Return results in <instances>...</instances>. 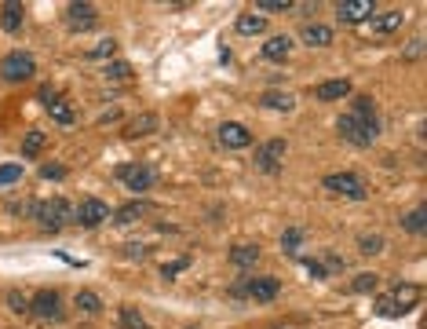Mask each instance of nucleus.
<instances>
[{"label": "nucleus", "mask_w": 427, "mask_h": 329, "mask_svg": "<svg viewBox=\"0 0 427 329\" xmlns=\"http://www.w3.org/2000/svg\"><path fill=\"white\" fill-rule=\"evenodd\" d=\"M420 303V285H402L398 282L391 293H380L372 300V308H377L380 319H402L406 311H412Z\"/></svg>", "instance_id": "nucleus-1"}, {"label": "nucleus", "mask_w": 427, "mask_h": 329, "mask_svg": "<svg viewBox=\"0 0 427 329\" xmlns=\"http://www.w3.org/2000/svg\"><path fill=\"white\" fill-rule=\"evenodd\" d=\"M336 129H340L343 143H351V147H369L372 139L380 135V121H377V118H361V113H343V118L336 121Z\"/></svg>", "instance_id": "nucleus-2"}, {"label": "nucleus", "mask_w": 427, "mask_h": 329, "mask_svg": "<svg viewBox=\"0 0 427 329\" xmlns=\"http://www.w3.org/2000/svg\"><path fill=\"white\" fill-rule=\"evenodd\" d=\"M37 220L44 231H62L66 223H73V205L66 198H51V201H37Z\"/></svg>", "instance_id": "nucleus-3"}, {"label": "nucleus", "mask_w": 427, "mask_h": 329, "mask_svg": "<svg viewBox=\"0 0 427 329\" xmlns=\"http://www.w3.org/2000/svg\"><path fill=\"white\" fill-rule=\"evenodd\" d=\"M37 73V62L30 52H11L4 55V62H0V77H4L8 84H22V81H30Z\"/></svg>", "instance_id": "nucleus-4"}, {"label": "nucleus", "mask_w": 427, "mask_h": 329, "mask_svg": "<svg viewBox=\"0 0 427 329\" xmlns=\"http://www.w3.org/2000/svg\"><path fill=\"white\" fill-rule=\"evenodd\" d=\"M285 161V139H267V143L256 147V169L267 176H278Z\"/></svg>", "instance_id": "nucleus-5"}, {"label": "nucleus", "mask_w": 427, "mask_h": 329, "mask_svg": "<svg viewBox=\"0 0 427 329\" xmlns=\"http://www.w3.org/2000/svg\"><path fill=\"white\" fill-rule=\"evenodd\" d=\"M234 293H238V297H249V300H256V303H270V300H278L281 282H278V278H252V282H241Z\"/></svg>", "instance_id": "nucleus-6"}, {"label": "nucleus", "mask_w": 427, "mask_h": 329, "mask_svg": "<svg viewBox=\"0 0 427 329\" xmlns=\"http://www.w3.org/2000/svg\"><path fill=\"white\" fill-rule=\"evenodd\" d=\"M30 311H33V319H41V322H59L62 319V297L55 289H41V293L33 297Z\"/></svg>", "instance_id": "nucleus-7"}, {"label": "nucleus", "mask_w": 427, "mask_h": 329, "mask_svg": "<svg viewBox=\"0 0 427 329\" xmlns=\"http://www.w3.org/2000/svg\"><path fill=\"white\" fill-rule=\"evenodd\" d=\"M66 26H70L73 33L95 30V26H99V11H95V4H81V0L66 4Z\"/></svg>", "instance_id": "nucleus-8"}, {"label": "nucleus", "mask_w": 427, "mask_h": 329, "mask_svg": "<svg viewBox=\"0 0 427 329\" xmlns=\"http://www.w3.org/2000/svg\"><path fill=\"white\" fill-rule=\"evenodd\" d=\"M325 187L332 194H343V198H351V201H361L366 198V187H361V180L354 172H329L325 176Z\"/></svg>", "instance_id": "nucleus-9"}, {"label": "nucleus", "mask_w": 427, "mask_h": 329, "mask_svg": "<svg viewBox=\"0 0 427 329\" xmlns=\"http://www.w3.org/2000/svg\"><path fill=\"white\" fill-rule=\"evenodd\" d=\"M102 220H110V205L99 198H84L81 209H73V223H81V227H99Z\"/></svg>", "instance_id": "nucleus-10"}, {"label": "nucleus", "mask_w": 427, "mask_h": 329, "mask_svg": "<svg viewBox=\"0 0 427 329\" xmlns=\"http://www.w3.org/2000/svg\"><path fill=\"white\" fill-rule=\"evenodd\" d=\"M117 180L128 187V191L142 194V191H150V187H153V172L146 169V164H121V169H117Z\"/></svg>", "instance_id": "nucleus-11"}, {"label": "nucleus", "mask_w": 427, "mask_h": 329, "mask_svg": "<svg viewBox=\"0 0 427 329\" xmlns=\"http://www.w3.org/2000/svg\"><path fill=\"white\" fill-rule=\"evenodd\" d=\"M219 143H223L227 150H245V147L252 143V135H249V129H245V124L223 121V124H219Z\"/></svg>", "instance_id": "nucleus-12"}, {"label": "nucleus", "mask_w": 427, "mask_h": 329, "mask_svg": "<svg viewBox=\"0 0 427 329\" xmlns=\"http://www.w3.org/2000/svg\"><path fill=\"white\" fill-rule=\"evenodd\" d=\"M402 22H406L402 11H383V15H372L369 33H372V37H391V33L402 30Z\"/></svg>", "instance_id": "nucleus-13"}, {"label": "nucleus", "mask_w": 427, "mask_h": 329, "mask_svg": "<svg viewBox=\"0 0 427 329\" xmlns=\"http://www.w3.org/2000/svg\"><path fill=\"white\" fill-rule=\"evenodd\" d=\"M336 19H340V22H366V19H372V4H369V0L336 4Z\"/></svg>", "instance_id": "nucleus-14"}, {"label": "nucleus", "mask_w": 427, "mask_h": 329, "mask_svg": "<svg viewBox=\"0 0 427 329\" xmlns=\"http://www.w3.org/2000/svg\"><path fill=\"white\" fill-rule=\"evenodd\" d=\"M22 19H26V11H22V4H15V0H8V4L0 8V30L4 33H19Z\"/></svg>", "instance_id": "nucleus-15"}, {"label": "nucleus", "mask_w": 427, "mask_h": 329, "mask_svg": "<svg viewBox=\"0 0 427 329\" xmlns=\"http://www.w3.org/2000/svg\"><path fill=\"white\" fill-rule=\"evenodd\" d=\"M300 37H303V44H310V48H329L332 44V30L321 26V22H307V26L300 30Z\"/></svg>", "instance_id": "nucleus-16"}, {"label": "nucleus", "mask_w": 427, "mask_h": 329, "mask_svg": "<svg viewBox=\"0 0 427 329\" xmlns=\"http://www.w3.org/2000/svg\"><path fill=\"white\" fill-rule=\"evenodd\" d=\"M289 52H292V41L289 37H270V41L263 44V59H270V62H285L289 59Z\"/></svg>", "instance_id": "nucleus-17"}, {"label": "nucleus", "mask_w": 427, "mask_h": 329, "mask_svg": "<svg viewBox=\"0 0 427 329\" xmlns=\"http://www.w3.org/2000/svg\"><path fill=\"white\" fill-rule=\"evenodd\" d=\"M347 92H351V81H340V77H336V81H325V84H318V99H321V103H332V99H340V95H347Z\"/></svg>", "instance_id": "nucleus-18"}, {"label": "nucleus", "mask_w": 427, "mask_h": 329, "mask_svg": "<svg viewBox=\"0 0 427 329\" xmlns=\"http://www.w3.org/2000/svg\"><path fill=\"white\" fill-rule=\"evenodd\" d=\"M402 231H409V234H424L427 231V209L424 205L406 212V216H402Z\"/></svg>", "instance_id": "nucleus-19"}, {"label": "nucleus", "mask_w": 427, "mask_h": 329, "mask_svg": "<svg viewBox=\"0 0 427 329\" xmlns=\"http://www.w3.org/2000/svg\"><path fill=\"white\" fill-rule=\"evenodd\" d=\"M263 106L289 113V110H296V95H289V92H263Z\"/></svg>", "instance_id": "nucleus-20"}, {"label": "nucleus", "mask_w": 427, "mask_h": 329, "mask_svg": "<svg viewBox=\"0 0 427 329\" xmlns=\"http://www.w3.org/2000/svg\"><path fill=\"white\" fill-rule=\"evenodd\" d=\"M230 260H234L238 267H252V263L260 260V245H249V242L234 245V249H230Z\"/></svg>", "instance_id": "nucleus-21"}, {"label": "nucleus", "mask_w": 427, "mask_h": 329, "mask_svg": "<svg viewBox=\"0 0 427 329\" xmlns=\"http://www.w3.org/2000/svg\"><path fill=\"white\" fill-rule=\"evenodd\" d=\"M267 22L256 15V11H245V15H238V33L241 37H252V33H263Z\"/></svg>", "instance_id": "nucleus-22"}, {"label": "nucleus", "mask_w": 427, "mask_h": 329, "mask_svg": "<svg viewBox=\"0 0 427 329\" xmlns=\"http://www.w3.org/2000/svg\"><path fill=\"white\" fill-rule=\"evenodd\" d=\"M153 129H158V118H153V113H142V118H135V121L124 129V135L132 139V135H146V132H153Z\"/></svg>", "instance_id": "nucleus-23"}, {"label": "nucleus", "mask_w": 427, "mask_h": 329, "mask_svg": "<svg viewBox=\"0 0 427 329\" xmlns=\"http://www.w3.org/2000/svg\"><path fill=\"white\" fill-rule=\"evenodd\" d=\"M142 212H146V205H142V201H132V205H124V209L113 212V223H121V227H124V223H135Z\"/></svg>", "instance_id": "nucleus-24"}, {"label": "nucleus", "mask_w": 427, "mask_h": 329, "mask_svg": "<svg viewBox=\"0 0 427 329\" xmlns=\"http://www.w3.org/2000/svg\"><path fill=\"white\" fill-rule=\"evenodd\" d=\"M48 110H51V118H55L59 124H73V106L66 103V99H55V103H48Z\"/></svg>", "instance_id": "nucleus-25"}, {"label": "nucleus", "mask_w": 427, "mask_h": 329, "mask_svg": "<svg viewBox=\"0 0 427 329\" xmlns=\"http://www.w3.org/2000/svg\"><path fill=\"white\" fill-rule=\"evenodd\" d=\"M106 81H110V84L132 81V66H128V62H110V66H106Z\"/></svg>", "instance_id": "nucleus-26"}, {"label": "nucleus", "mask_w": 427, "mask_h": 329, "mask_svg": "<svg viewBox=\"0 0 427 329\" xmlns=\"http://www.w3.org/2000/svg\"><path fill=\"white\" fill-rule=\"evenodd\" d=\"M285 11H292L289 0H263V4H256V15H285Z\"/></svg>", "instance_id": "nucleus-27"}, {"label": "nucleus", "mask_w": 427, "mask_h": 329, "mask_svg": "<svg viewBox=\"0 0 427 329\" xmlns=\"http://www.w3.org/2000/svg\"><path fill=\"white\" fill-rule=\"evenodd\" d=\"M44 150V132H26V139H22V154L26 158H37Z\"/></svg>", "instance_id": "nucleus-28"}, {"label": "nucleus", "mask_w": 427, "mask_h": 329, "mask_svg": "<svg viewBox=\"0 0 427 329\" xmlns=\"http://www.w3.org/2000/svg\"><path fill=\"white\" fill-rule=\"evenodd\" d=\"M121 326H124V329H150L146 319H142L135 308H121Z\"/></svg>", "instance_id": "nucleus-29"}, {"label": "nucleus", "mask_w": 427, "mask_h": 329, "mask_svg": "<svg viewBox=\"0 0 427 329\" xmlns=\"http://www.w3.org/2000/svg\"><path fill=\"white\" fill-rule=\"evenodd\" d=\"M77 308H81L84 314H99L102 311V300L95 293H77Z\"/></svg>", "instance_id": "nucleus-30"}, {"label": "nucleus", "mask_w": 427, "mask_h": 329, "mask_svg": "<svg viewBox=\"0 0 427 329\" xmlns=\"http://www.w3.org/2000/svg\"><path fill=\"white\" fill-rule=\"evenodd\" d=\"M377 285H380V278H377V274H358L354 282H351V293H372Z\"/></svg>", "instance_id": "nucleus-31"}, {"label": "nucleus", "mask_w": 427, "mask_h": 329, "mask_svg": "<svg viewBox=\"0 0 427 329\" xmlns=\"http://www.w3.org/2000/svg\"><path fill=\"white\" fill-rule=\"evenodd\" d=\"M358 249L366 252V256H372V252H380V249H383V238H380V234H361Z\"/></svg>", "instance_id": "nucleus-32"}, {"label": "nucleus", "mask_w": 427, "mask_h": 329, "mask_svg": "<svg viewBox=\"0 0 427 329\" xmlns=\"http://www.w3.org/2000/svg\"><path fill=\"white\" fill-rule=\"evenodd\" d=\"M351 113H361V118H377V106H372V99H369V95H358Z\"/></svg>", "instance_id": "nucleus-33"}, {"label": "nucleus", "mask_w": 427, "mask_h": 329, "mask_svg": "<svg viewBox=\"0 0 427 329\" xmlns=\"http://www.w3.org/2000/svg\"><path fill=\"white\" fill-rule=\"evenodd\" d=\"M19 176H22V169H19V164H0V187H8V183H15L19 180Z\"/></svg>", "instance_id": "nucleus-34"}, {"label": "nucleus", "mask_w": 427, "mask_h": 329, "mask_svg": "<svg viewBox=\"0 0 427 329\" xmlns=\"http://www.w3.org/2000/svg\"><path fill=\"white\" fill-rule=\"evenodd\" d=\"M300 242H303V231H296V227H292V231H285V238H281V245L289 249V252L300 249Z\"/></svg>", "instance_id": "nucleus-35"}, {"label": "nucleus", "mask_w": 427, "mask_h": 329, "mask_svg": "<svg viewBox=\"0 0 427 329\" xmlns=\"http://www.w3.org/2000/svg\"><path fill=\"white\" fill-rule=\"evenodd\" d=\"M41 176H44V180H66V164L51 161V164H44V169H41Z\"/></svg>", "instance_id": "nucleus-36"}, {"label": "nucleus", "mask_w": 427, "mask_h": 329, "mask_svg": "<svg viewBox=\"0 0 427 329\" xmlns=\"http://www.w3.org/2000/svg\"><path fill=\"white\" fill-rule=\"evenodd\" d=\"M113 52H117V44H113V41H102V44H95L88 55H92V59H110Z\"/></svg>", "instance_id": "nucleus-37"}, {"label": "nucleus", "mask_w": 427, "mask_h": 329, "mask_svg": "<svg viewBox=\"0 0 427 329\" xmlns=\"http://www.w3.org/2000/svg\"><path fill=\"white\" fill-rule=\"evenodd\" d=\"M303 263H307V271L314 274V278H325V274H329V271H325V263H318V260H303Z\"/></svg>", "instance_id": "nucleus-38"}, {"label": "nucleus", "mask_w": 427, "mask_h": 329, "mask_svg": "<svg viewBox=\"0 0 427 329\" xmlns=\"http://www.w3.org/2000/svg\"><path fill=\"white\" fill-rule=\"evenodd\" d=\"M8 303H11V311H30V303H26L19 293H8Z\"/></svg>", "instance_id": "nucleus-39"}, {"label": "nucleus", "mask_w": 427, "mask_h": 329, "mask_svg": "<svg viewBox=\"0 0 427 329\" xmlns=\"http://www.w3.org/2000/svg\"><path fill=\"white\" fill-rule=\"evenodd\" d=\"M124 252H128V256H142V252H146V245H128Z\"/></svg>", "instance_id": "nucleus-40"}]
</instances>
